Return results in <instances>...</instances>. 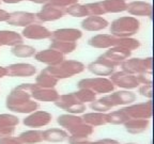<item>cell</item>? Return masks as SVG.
<instances>
[{
    "instance_id": "1",
    "label": "cell",
    "mask_w": 154,
    "mask_h": 144,
    "mask_svg": "<svg viewBox=\"0 0 154 144\" xmlns=\"http://www.w3.org/2000/svg\"><path fill=\"white\" fill-rule=\"evenodd\" d=\"M34 83H22L8 94L5 107L8 110L19 114H30L38 109V103L31 98L30 92Z\"/></svg>"
},
{
    "instance_id": "2",
    "label": "cell",
    "mask_w": 154,
    "mask_h": 144,
    "mask_svg": "<svg viewBox=\"0 0 154 144\" xmlns=\"http://www.w3.org/2000/svg\"><path fill=\"white\" fill-rule=\"evenodd\" d=\"M140 29V22L134 16H121L112 20L109 27L110 34L116 38H132Z\"/></svg>"
},
{
    "instance_id": "3",
    "label": "cell",
    "mask_w": 154,
    "mask_h": 144,
    "mask_svg": "<svg viewBox=\"0 0 154 144\" xmlns=\"http://www.w3.org/2000/svg\"><path fill=\"white\" fill-rule=\"evenodd\" d=\"M86 70V65L80 61L77 60H63L60 64L55 66H47L44 68V70L51 74L56 79H67L71 78L74 75L82 74Z\"/></svg>"
},
{
    "instance_id": "4",
    "label": "cell",
    "mask_w": 154,
    "mask_h": 144,
    "mask_svg": "<svg viewBox=\"0 0 154 144\" xmlns=\"http://www.w3.org/2000/svg\"><path fill=\"white\" fill-rule=\"evenodd\" d=\"M121 70L137 76L141 74H152V58H128L120 64Z\"/></svg>"
},
{
    "instance_id": "5",
    "label": "cell",
    "mask_w": 154,
    "mask_h": 144,
    "mask_svg": "<svg viewBox=\"0 0 154 144\" xmlns=\"http://www.w3.org/2000/svg\"><path fill=\"white\" fill-rule=\"evenodd\" d=\"M78 89H88L93 93L97 94H109L115 91L116 86L109 78L106 77H94V78H84L77 83Z\"/></svg>"
},
{
    "instance_id": "6",
    "label": "cell",
    "mask_w": 154,
    "mask_h": 144,
    "mask_svg": "<svg viewBox=\"0 0 154 144\" xmlns=\"http://www.w3.org/2000/svg\"><path fill=\"white\" fill-rule=\"evenodd\" d=\"M57 108L70 113V114H82L86 111V105L77 100L73 93L62 94L59 95L57 99L54 101Z\"/></svg>"
},
{
    "instance_id": "7",
    "label": "cell",
    "mask_w": 154,
    "mask_h": 144,
    "mask_svg": "<svg viewBox=\"0 0 154 144\" xmlns=\"http://www.w3.org/2000/svg\"><path fill=\"white\" fill-rule=\"evenodd\" d=\"M118 66L119 65L117 63L109 60L108 58H106L104 55H101L100 57L96 58L95 61H92L91 63H89L87 68L93 75L100 77H106L110 76L115 72L116 67Z\"/></svg>"
},
{
    "instance_id": "8",
    "label": "cell",
    "mask_w": 154,
    "mask_h": 144,
    "mask_svg": "<svg viewBox=\"0 0 154 144\" xmlns=\"http://www.w3.org/2000/svg\"><path fill=\"white\" fill-rule=\"evenodd\" d=\"M123 110L128 115L130 118H140V120H149L153 114V103L149 99L144 103L132 104V105L123 107Z\"/></svg>"
},
{
    "instance_id": "9",
    "label": "cell",
    "mask_w": 154,
    "mask_h": 144,
    "mask_svg": "<svg viewBox=\"0 0 154 144\" xmlns=\"http://www.w3.org/2000/svg\"><path fill=\"white\" fill-rule=\"evenodd\" d=\"M109 80L112 82L115 86H118L122 90H132L137 89L140 86L139 81L137 79V76L128 73H125L123 70H119V72H113L112 74L109 76Z\"/></svg>"
},
{
    "instance_id": "10",
    "label": "cell",
    "mask_w": 154,
    "mask_h": 144,
    "mask_svg": "<svg viewBox=\"0 0 154 144\" xmlns=\"http://www.w3.org/2000/svg\"><path fill=\"white\" fill-rule=\"evenodd\" d=\"M51 120H53V115L49 112L43 110H36L27 115L23 120V124L26 127L36 129V128H41L51 124Z\"/></svg>"
},
{
    "instance_id": "11",
    "label": "cell",
    "mask_w": 154,
    "mask_h": 144,
    "mask_svg": "<svg viewBox=\"0 0 154 144\" xmlns=\"http://www.w3.org/2000/svg\"><path fill=\"white\" fill-rule=\"evenodd\" d=\"M105 96L112 108L118 107V106H124L125 107V106L132 105L137 99L136 94L130 90H119V91L106 94Z\"/></svg>"
},
{
    "instance_id": "12",
    "label": "cell",
    "mask_w": 154,
    "mask_h": 144,
    "mask_svg": "<svg viewBox=\"0 0 154 144\" xmlns=\"http://www.w3.org/2000/svg\"><path fill=\"white\" fill-rule=\"evenodd\" d=\"M65 15L64 10L61 8H58L56 5L51 4V3H46L42 7V9L35 13L36 19L42 22H55L58 19L62 18Z\"/></svg>"
},
{
    "instance_id": "13",
    "label": "cell",
    "mask_w": 154,
    "mask_h": 144,
    "mask_svg": "<svg viewBox=\"0 0 154 144\" xmlns=\"http://www.w3.org/2000/svg\"><path fill=\"white\" fill-rule=\"evenodd\" d=\"M36 22V16L34 13L26 12V11H16L9 14L7 19V24L13 27H25L34 24Z\"/></svg>"
},
{
    "instance_id": "14",
    "label": "cell",
    "mask_w": 154,
    "mask_h": 144,
    "mask_svg": "<svg viewBox=\"0 0 154 144\" xmlns=\"http://www.w3.org/2000/svg\"><path fill=\"white\" fill-rule=\"evenodd\" d=\"M7 76L29 78L36 74V67L30 63H14L5 66Z\"/></svg>"
},
{
    "instance_id": "15",
    "label": "cell",
    "mask_w": 154,
    "mask_h": 144,
    "mask_svg": "<svg viewBox=\"0 0 154 144\" xmlns=\"http://www.w3.org/2000/svg\"><path fill=\"white\" fill-rule=\"evenodd\" d=\"M82 38V32L76 28H61L51 31V41L58 42H77Z\"/></svg>"
},
{
    "instance_id": "16",
    "label": "cell",
    "mask_w": 154,
    "mask_h": 144,
    "mask_svg": "<svg viewBox=\"0 0 154 144\" xmlns=\"http://www.w3.org/2000/svg\"><path fill=\"white\" fill-rule=\"evenodd\" d=\"M34 59L38 62L43 63L47 66H55V65L60 64L64 60V56L54 49L47 48L44 50L36 51V53L34 55Z\"/></svg>"
},
{
    "instance_id": "17",
    "label": "cell",
    "mask_w": 154,
    "mask_h": 144,
    "mask_svg": "<svg viewBox=\"0 0 154 144\" xmlns=\"http://www.w3.org/2000/svg\"><path fill=\"white\" fill-rule=\"evenodd\" d=\"M51 31L48 30L46 27L42 26V25L38 24H31L29 26L25 27L23 29L22 34L20 35L25 38H28V40H46V38H51Z\"/></svg>"
},
{
    "instance_id": "18",
    "label": "cell",
    "mask_w": 154,
    "mask_h": 144,
    "mask_svg": "<svg viewBox=\"0 0 154 144\" xmlns=\"http://www.w3.org/2000/svg\"><path fill=\"white\" fill-rule=\"evenodd\" d=\"M152 4L147 1L142 0H134L132 2L126 4V12L132 16H142L151 17L152 16Z\"/></svg>"
},
{
    "instance_id": "19",
    "label": "cell",
    "mask_w": 154,
    "mask_h": 144,
    "mask_svg": "<svg viewBox=\"0 0 154 144\" xmlns=\"http://www.w3.org/2000/svg\"><path fill=\"white\" fill-rule=\"evenodd\" d=\"M31 98L35 101H43V103H54L59 97L60 94L58 93L57 90L54 89H43L38 88L35 83L33 86V89L30 92Z\"/></svg>"
},
{
    "instance_id": "20",
    "label": "cell",
    "mask_w": 154,
    "mask_h": 144,
    "mask_svg": "<svg viewBox=\"0 0 154 144\" xmlns=\"http://www.w3.org/2000/svg\"><path fill=\"white\" fill-rule=\"evenodd\" d=\"M82 28L89 32H97L108 27L109 22L102 16H87L82 22Z\"/></svg>"
},
{
    "instance_id": "21",
    "label": "cell",
    "mask_w": 154,
    "mask_h": 144,
    "mask_svg": "<svg viewBox=\"0 0 154 144\" xmlns=\"http://www.w3.org/2000/svg\"><path fill=\"white\" fill-rule=\"evenodd\" d=\"M116 36L111 34H96L88 40V45L97 49H109L115 46Z\"/></svg>"
},
{
    "instance_id": "22",
    "label": "cell",
    "mask_w": 154,
    "mask_h": 144,
    "mask_svg": "<svg viewBox=\"0 0 154 144\" xmlns=\"http://www.w3.org/2000/svg\"><path fill=\"white\" fill-rule=\"evenodd\" d=\"M106 58H108L109 60H111L112 62L117 63L120 66V64L123 61L128 60V58H131L132 56V51L128 49H125L123 47H119V46H113V47L109 48L106 52L103 53Z\"/></svg>"
},
{
    "instance_id": "23",
    "label": "cell",
    "mask_w": 154,
    "mask_h": 144,
    "mask_svg": "<svg viewBox=\"0 0 154 144\" xmlns=\"http://www.w3.org/2000/svg\"><path fill=\"white\" fill-rule=\"evenodd\" d=\"M42 138L43 141L49 143H60L67 140L69 134L62 128H48L42 131Z\"/></svg>"
},
{
    "instance_id": "24",
    "label": "cell",
    "mask_w": 154,
    "mask_h": 144,
    "mask_svg": "<svg viewBox=\"0 0 154 144\" xmlns=\"http://www.w3.org/2000/svg\"><path fill=\"white\" fill-rule=\"evenodd\" d=\"M22 43L23 36L20 35V33L12 30H0V47L2 46L13 47Z\"/></svg>"
},
{
    "instance_id": "25",
    "label": "cell",
    "mask_w": 154,
    "mask_h": 144,
    "mask_svg": "<svg viewBox=\"0 0 154 144\" xmlns=\"http://www.w3.org/2000/svg\"><path fill=\"white\" fill-rule=\"evenodd\" d=\"M125 130L128 134H138L141 132L146 131L150 126L149 120H140V118H130L128 122L123 124Z\"/></svg>"
},
{
    "instance_id": "26",
    "label": "cell",
    "mask_w": 154,
    "mask_h": 144,
    "mask_svg": "<svg viewBox=\"0 0 154 144\" xmlns=\"http://www.w3.org/2000/svg\"><path fill=\"white\" fill-rule=\"evenodd\" d=\"M82 120L84 123L90 125L91 127H97V126H104L107 125V113L101 112H89L82 113Z\"/></svg>"
},
{
    "instance_id": "27",
    "label": "cell",
    "mask_w": 154,
    "mask_h": 144,
    "mask_svg": "<svg viewBox=\"0 0 154 144\" xmlns=\"http://www.w3.org/2000/svg\"><path fill=\"white\" fill-rule=\"evenodd\" d=\"M57 123L60 127H62V129H64L67 132L69 130L72 129L74 126H76L77 124L82 123V116H79V115L66 113V114L59 115L57 118Z\"/></svg>"
},
{
    "instance_id": "28",
    "label": "cell",
    "mask_w": 154,
    "mask_h": 144,
    "mask_svg": "<svg viewBox=\"0 0 154 144\" xmlns=\"http://www.w3.org/2000/svg\"><path fill=\"white\" fill-rule=\"evenodd\" d=\"M59 80L56 79L51 74H48L46 70H42L40 74L35 77V84L38 88H43V89H54L58 84Z\"/></svg>"
},
{
    "instance_id": "29",
    "label": "cell",
    "mask_w": 154,
    "mask_h": 144,
    "mask_svg": "<svg viewBox=\"0 0 154 144\" xmlns=\"http://www.w3.org/2000/svg\"><path fill=\"white\" fill-rule=\"evenodd\" d=\"M18 140L22 142V144H38L43 142L42 138V131L38 129H30L19 134Z\"/></svg>"
},
{
    "instance_id": "30",
    "label": "cell",
    "mask_w": 154,
    "mask_h": 144,
    "mask_svg": "<svg viewBox=\"0 0 154 144\" xmlns=\"http://www.w3.org/2000/svg\"><path fill=\"white\" fill-rule=\"evenodd\" d=\"M105 13H121L126 11V0H102Z\"/></svg>"
},
{
    "instance_id": "31",
    "label": "cell",
    "mask_w": 154,
    "mask_h": 144,
    "mask_svg": "<svg viewBox=\"0 0 154 144\" xmlns=\"http://www.w3.org/2000/svg\"><path fill=\"white\" fill-rule=\"evenodd\" d=\"M94 128L91 127L90 125L86 124V123H80L77 124L76 126L72 128L71 130L67 131V134L73 137H78V138H84V139H88V138L93 134Z\"/></svg>"
},
{
    "instance_id": "32",
    "label": "cell",
    "mask_w": 154,
    "mask_h": 144,
    "mask_svg": "<svg viewBox=\"0 0 154 144\" xmlns=\"http://www.w3.org/2000/svg\"><path fill=\"white\" fill-rule=\"evenodd\" d=\"M51 43L49 45V48L58 51V52L62 53L63 56L72 53L73 51L76 50L77 48L76 42H58V41H51Z\"/></svg>"
},
{
    "instance_id": "33",
    "label": "cell",
    "mask_w": 154,
    "mask_h": 144,
    "mask_svg": "<svg viewBox=\"0 0 154 144\" xmlns=\"http://www.w3.org/2000/svg\"><path fill=\"white\" fill-rule=\"evenodd\" d=\"M11 52L17 58H31L36 53V49L32 46L22 43L11 47Z\"/></svg>"
},
{
    "instance_id": "34",
    "label": "cell",
    "mask_w": 154,
    "mask_h": 144,
    "mask_svg": "<svg viewBox=\"0 0 154 144\" xmlns=\"http://www.w3.org/2000/svg\"><path fill=\"white\" fill-rule=\"evenodd\" d=\"M130 120L128 115L125 113L122 108L119 110L109 111L107 113V123L111 125H123L125 122Z\"/></svg>"
},
{
    "instance_id": "35",
    "label": "cell",
    "mask_w": 154,
    "mask_h": 144,
    "mask_svg": "<svg viewBox=\"0 0 154 144\" xmlns=\"http://www.w3.org/2000/svg\"><path fill=\"white\" fill-rule=\"evenodd\" d=\"M115 46H119V47H123L125 49L133 51L136 50L141 46L139 40L134 38H116Z\"/></svg>"
},
{
    "instance_id": "36",
    "label": "cell",
    "mask_w": 154,
    "mask_h": 144,
    "mask_svg": "<svg viewBox=\"0 0 154 144\" xmlns=\"http://www.w3.org/2000/svg\"><path fill=\"white\" fill-rule=\"evenodd\" d=\"M67 140H69L70 144H120L119 141H117L115 139H109V138L97 140V141H89L88 139H84V138L69 136Z\"/></svg>"
},
{
    "instance_id": "37",
    "label": "cell",
    "mask_w": 154,
    "mask_h": 144,
    "mask_svg": "<svg viewBox=\"0 0 154 144\" xmlns=\"http://www.w3.org/2000/svg\"><path fill=\"white\" fill-rule=\"evenodd\" d=\"M90 108L94 111V112H101V113H108L109 111L112 109L110 106L109 101L107 100L106 96L104 95L103 97L99 99H95L94 101L90 103Z\"/></svg>"
},
{
    "instance_id": "38",
    "label": "cell",
    "mask_w": 154,
    "mask_h": 144,
    "mask_svg": "<svg viewBox=\"0 0 154 144\" xmlns=\"http://www.w3.org/2000/svg\"><path fill=\"white\" fill-rule=\"evenodd\" d=\"M72 93L76 97L77 100L85 105L87 103H92L96 99V94L88 89H78L77 91L72 92Z\"/></svg>"
},
{
    "instance_id": "39",
    "label": "cell",
    "mask_w": 154,
    "mask_h": 144,
    "mask_svg": "<svg viewBox=\"0 0 154 144\" xmlns=\"http://www.w3.org/2000/svg\"><path fill=\"white\" fill-rule=\"evenodd\" d=\"M64 13L67 15H70V16H72V17L89 16L85 4H80V3H75V4L67 7L66 9H64Z\"/></svg>"
},
{
    "instance_id": "40",
    "label": "cell",
    "mask_w": 154,
    "mask_h": 144,
    "mask_svg": "<svg viewBox=\"0 0 154 144\" xmlns=\"http://www.w3.org/2000/svg\"><path fill=\"white\" fill-rule=\"evenodd\" d=\"M19 124V118L16 115L10 113L0 114V127H16Z\"/></svg>"
},
{
    "instance_id": "41",
    "label": "cell",
    "mask_w": 154,
    "mask_h": 144,
    "mask_svg": "<svg viewBox=\"0 0 154 144\" xmlns=\"http://www.w3.org/2000/svg\"><path fill=\"white\" fill-rule=\"evenodd\" d=\"M87 9V12L89 16H102V15L106 14L105 11L103 9L101 1H96V2H89L85 4Z\"/></svg>"
},
{
    "instance_id": "42",
    "label": "cell",
    "mask_w": 154,
    "mask_h": 144,
    "mask_svg": "<svg viewBox=\"0 0 154 144\" xmlns=\"http://www.w3.org/2000/svg\"><path fill=\"white\" fill-rule=\"evenodd\" d=\"M78 1H79V0H49V3L64 10V9H66L67 7H70V5L78 3Z\"/></svg>"
},
{
    "instance_id": "43",
    "label": "cell",
    "mask_w": 154,
    "mask_h": 144,
    "mask_svg": "<svg viewBox=\"0 0 154 144\" xmlns=\"http://www.w3.org/2000/svg\"><path fill=\"white\" fill-rule=\"evenodd\" d=\"M152 84H142V86H138V93L141 96L146 97V98L152 99V96H153V92H152Z\"/></svg>"
},
{
    "instance_id": "44",
    "label": "cell",
    "mask_w": 154,
    "mask_h": 144,
    "mask_svg": "<svg viewBox=\"0 0 154 144\" xmlns=\"http://www.w3.org/2000/svg\"><path fill=\"white\" fill-rule=\"evenodd\" d=\"M137 79L139 81L140 86H142V84H152V82H153V80H152V74L137 75Z\"/></svg>"
},
{
    "instance_id": "45",
    "label": "cell",
    "mask_w": 154,
    "mask_h": 144,
    "mask_svg": "<svg viewBox=\"0 0 154 144\" xmlns=\"http://www.w3.org/2000/svg\"><path fill=\"white\" fill-rule=\"evenodd\" d=\"M15 132V127H0V139L5 137H11Z\"/></svg>"
},
{
    "instance_id": "46",
    "label": "cell",
    "mask_w": 154,
    "mask_h": 144,
    "mask_svg": "<svg viewBox=\"0 0 154 144\" xmlns=\"http://www.w3.org/2000/svg\"><path fill=\"white\" fill-rule=\"evenodd\" d=\"M0 144H22L17 137H5L0 139Z\"/></svg>"
},
{
    "instance_id": "47",
    "label": "cell",
    "mask_w": 154,
    "mask_h": 144,
    "mask_svg": "<svg viewBox=\"0 0 154 144\" xmlns=\"http://www.w3.org/2000/svg\"><path fill=\"white\" fill-rule=\"evenodd\" d=\"M9 12H7L5 10L3 9H0V22H7L8 17H9Z\"/></svg>"
},
{
    "instance_id": "48",
    "label": "cell",
    "mask_w": 154,
    "mask_h": 144,
    "mask_svg": "<svg viewBox=\"0 0 154 144\" xmlns=\"http://www.w3.org/2000/svg\"><path fill=\"white\" fill-rule=\"evenodd\" d=\"M28 1L35 3V4H43V5L49 2V0H28Z\"/></svg>"
},
{
    "instance_id": "49",
    "label": "cell",
    "mask_w": 154,
    "mask_h": 144,
    "mask_svg": "<svg viewBox=\"0 0 154 144\" xmlns=\"http://www.w3.org/2000/svg\"><path fill=\"white\" fill-rule=\"evenodd\" d=\"M5 3H8V4H15V3H19L22 1H25V0H0Z\"/></svg>"
},
{
    "instance_id": "50",
    "label": "cell",
    "mask_w": 154,
    "mask_h": 144,
    "mask_svg": "<svg viewBox=\"0 0 154 144\" xmlns=\"http://www.w3.org/2000/svg\"><path fill=\"white\" fill-rule=\"evenodd\" d=\"M7 76V70H5V66H0V79L3 78V77Z\"/></svg>"
},
{
    "instance_id": "51",
    "label": "cell",
    "mask_w": 154,
    "mask_h": 144,
    "mask_svg": "<svg viewBox=\"0 0 154 144\" xmlns=\"http://www.w3.org/2000/svg\"><path fill=\"white\" fill-rule=\"evenodd\" d=\"M125 144H137V143H125Z\"/></svg>"
},
{
    "instance_id": "52",
    "label": "cell",
    "mask_w": 154,
    "mask_h": 144,
    "mask_svg": "<svg viewBox=\"0 0 154 144\" xmlns=\"http://www.w3.org/2000/svg\"><path fill=\"white\" fill-rule=\"evenodd\" d=\"M0 3H1V1H0Z\"/></svg>"
}]
</instances>
